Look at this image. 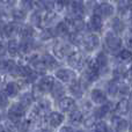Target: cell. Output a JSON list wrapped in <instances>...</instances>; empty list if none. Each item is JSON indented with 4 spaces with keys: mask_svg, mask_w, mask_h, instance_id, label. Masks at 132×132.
I'll use <instances>...</instances> for the list:
<instances>
[{
    "mask_svg": "<svg viewBox=\"0 0 132 132\" xmlns=\"http://www.w3.org/2000/svg\"><path fill=\"white\" fill-rule=\"evenodd\" d=\"M122 45H123V42H122L121 37L117 36V34H115L112 30L105 34L104 48L107 52H109L110 55H117V52L122 49Z\"/></svg>",
    "mask_w": 132,
    "mask_h": 132,
    "instance_id": "cell-1",
    "label": "cell"
},
{
    "mask_svg": "<svg viewBox=\"0 0 132 132\" xmlns=\"http://www.w3.org/2000/svg\"><path fill=\"white\" fill-rule=\"evenodd\" d=\"M26 112H27V107H24L21 102H18V103H13L11 105L7 115H8L9 122H12V123H14L16 125L23 118Z\"/></svg>",
    "mask_w": 132,
    "mask_h": 132,
    "instance_id": "cell-2",
    "label": "cell"
},
{
    "mask_svg": "<svg viewBox=\"0 0 132 132\" xmlns=\"http://www.w3.org/2000/svg\"><path fill=\"white\" fill-rule=\"evenodd\" d=\"M67 12L70 18H82L85 15V4L82 0H70L67 5Z\"/></svg>",
    "mask_w": 132,
    "mask_h": 132,
    "instance_id": "cell-3",
    "label": "cell"
},
{
    "mask_svg": "<svg viewBox=\"0 0 132 132\" xmlns=\"http://www.w3.org/2000/svg\"><path fill=\"white\" fill-rule=\"evenodd\" d=\"M53 84H55V78L51 75H44L41 79L38 80L37 85L35 86L34 92L32 93H38V94H44V93H49L52 88Z\"/></svg>",
    "mask_w": 132,
    "mask_h": 132,
    "instance_id": "cell-4",
    "label": "cell"
},
{
    "mask_svg": "<svg viewBox=\"0 0 132 132\" xmlns=\"http://www.w3.org/2000/svg\"><path fill=\"white\" fill-rule=\"evenodd\" d=\"M115 13V8L111 4L107 1H103L101 4H97L94 6L93 9V14L101 16L102 19H108L110 16H112V14Z\"/></svg>",
    "mask_w": 132,
    "mask_h": 132,
    "instance_id": "cell-5",
    "label": "cell"
},
{
    "mask_svg": "<svg viewBox=\"0 0 132 132\" xmlns=\"http://www.w3.org/2000/svg\"><path fill=\"white\" fill-rule=\"evenodd\" d=\"M112 112H115V103L111 102V101H105L104 103L100 104L97 108L94 109L93 115L97 119H102V118H104L107 115L112 114Z\"/></svg>",
    "mask_w": 132,
    "mask_h": 132,
    "instance_id": "cell-6",
    "label": "cell"
},
{
    "mask_svg": "<svg viewBox=\"0 0 132 132\" xmlns=\"http://www.w3.org/2000/svg\"><path fill=\"white\" fill-rule=\"evenodd\" d=\"M82 46L86 51L88 52H93L94 50L100 46V37L95 34H88L86 36H84V39H82Z\"/></svg>",
    "mask_w": 132,
    "mask_h": 132,
    "instance_id": "cell-7",
    "label": "cell"
},
{
    "mask_svg": "<svg viewBox=\"0 0 132 132\" xmlns=\"http://www.w3.org/2000/svg\"><path fill=\"white\" fill-rule=\"evenodd\" d=\"M110 122H111L112 129L115 131H128L131 128V123L126 119L122 118L121 115H112Z\"/></svg>",
    "mask_w": 132,
    "mask_h": 132,
    "instance_id": "cell-8",
    "label": "cell"
},
{
    "mask_svg": "<svg viewBox=\"0 0 132 132\" xmlns=\"http://www.w3.org/2000/svg\"><path fill=\"white\" fill-rule=\"evenodd\" d=\"M66 58H67V64L70 65V67L75 68V70H81L86 64L84 56L80 52H71Z\"/></svg>",
    "mask_w": 132,
    "mask_h": 132,
    "instance_id": "cell-9",
    "label": "cell"
},
{
    "mask_svg": "<svg viewBox=\"0 0 132 132\" xmlns=\"http://www.w3.org/2000/svg\"><path fill=\"white\" fill-rule=\"evenodd\" d=\"M64 118L65 117L62 112L52 111L46 114V116L44 117V121H45L46 125H49L50 128H58L64 122Z\"/></svg>",
    "mask_w": 132,
    "mask_h": 132,
    "instance_id": "cell-10",
    "label": "cell"
},
{
    "mask_svg": "<svg viewBox=\"0 0 132 132\" xmlns=\"http://www.w3.org/2000/svg\"><path fill=\"white\" fill-rule=\"evenodd\" d=\"M132 110V102L131 100L123 97L122 100H119L118 102L115 104V114H118L121 116L130 114Z\"/></svg>",
    "mask_w": 132,
    "mask_h": 132,
    "instance_id": "cell-11",
    "label": "cell"
},
{
    "mask_svg": "<svg viewBox=\"0 0 132 132\" xmlns=\"http://www.w3.org/2000/svg\"><path fill=\"white\" fill-rule=\"evenodd\" d=\"M56 78L62 82H72L73 80L77 79V74L74 71L70 70V68H59L58 71H56Z\"/></svg>",
    "mask_w": 132,
    "mask_h": 132,
    "instance_id": "cell-12",
    "label": "cell"
},
{
    "mask_svg": "<svg viewBox=\"0 0 132 132\" xmlns=\"http://www.w3.org/2000/svg\"><path fill=\"white\" fill-rule=\"evenodd\" d=\"M53 52L58 58H65L72 52L71 50V44L66 42H58L53 46Z\"/></svg>",
    "mask_w": 132,
    "mask_h": 132,
    "instance_id": "cell-13",
    "label": "cell"
},
{
    "mask_svg": "<svg viewBox=\"0 0 132 132\" xmlns=\"http://www.w3.org/2000/svg\"><path fill=\"white\" fill-rule=\"evenodd\" d=\"M58 107L63 112H71L77 109V102L72 97H62L58 102Z\"/></svg>",
    "mask_w": 132,
    "mask_h": 132,
    "instance_id": "cell-14",
    "label": "cell"
},
{
    "mask_svg": "<svg viewBox=\"0 0 132 132\" xmlns=\"http://www.w3.org/2000/svg\"><path fill=\"white\" fill-rule=\"evenodd\" d=\"M94 60H95L98 70H100V73L107 71L108 65H109V58H108V55L105 51H100V52L96 55V57L94 58Z\"/></svg>",
    "mask_w": 132,
    "mask_h": 132,
    "instance_id": "cell-15",
    "label": "cell"
},
{
    "mask_svg": "<svg viewBox=\"0 0 132 132\" xmlns=\"http://www.w3.org/2000/svg\"><path fill=\"white\" fill-rule=\"evenodd\" d=\"M68 90L72 94L74 97L80 98L82 95H84V90L85 87L82 86V84L80 82V80H73L72 82H70V87H68Z\"/></svg>",
    "mask_w": 132,
    "mask_h": 132,
    "instance_id": "cell-16",
    "label": "cell"
},
{
    "mask_svg": "<svg viewBox=\"0 0 132 132\" xmlns=\"http://www.w3.org/2000/svg\"><path fill=\"white\" fill-rule=\"evenodd\" d=\"M88 28L92 31H101L103 28V19L96 14H93L89 19Z\"/></svg>",
    "mask_w": 132,
    "mask_h": 132,
    "instance_id": "cell-17",
    "label": "cell"
},
{
    "mask_svg": "<svg viewBox=\"0 0 132 132\" xmlns=\"http://www.w3.org/2000/svg\"><path fill=\"white\" fill-rule=\"evenodd\" d=\"M118 16L119 18H124V19H130L132 16V0L130 2H123V4L118 5Z\"/></svg>",
    "mask_w": 132,
    "mask_h": 132,
    "instance_id": "cell-18",
    "label": "cell"
},
{
    "mask_svg": "<svg viewBox=\"0 0 132 132\" xmlns=\"http://www.w3.org/2000/svg\"><path fill=\"white\" fill-rule=\"evenodd\" d=\"M90 98L96 104H102L107 101V93L100 88H94L90 92Z\"/></svg>",
    "mask_w": 132,
    "mask_h": 132,
    "instance_id": "cell-19",
    "label": "cell"
},
{
    "mask_svg": "<svg viewBox=\"0 0 132 132\" xmlns=\"http://www.w3.org/2000/svg\"><path fill=\"white\" fill-rule=\"evenodd\" d=\"M19 32V27L15 22H8L4 26L1 30V34L4 37H7V38H12L15 34Z\"/></svg>",
    "mask_w": 132,
    "mask_h": 132,
    "instance_id": "cell-20",
    "label": "cell"
},
{
    "mask_svg": "<svg viewBox=\"0 0 132 132\" xmlns=\"http://www.w3.org/2000/svg\"><path fill=\"white\" fill-rule=\"evenodd\" d=\"M68 122H70L71 125L73 126H78L84 122V114L79 110H73L70 112V116H68Z\"/></svg>",
    "mask_w": 132,
    "mask_h": 132,
    "instance_id": "cell-21",
    "label": "cell"
},
{
    "mask_svg": "<svg viewBox=\"0 0 132 132\" xmlns=\"http://www.w3.org/2000/svg\"><path fill=\"white\" fill-rule=\"evenodd\" d=\"M125 28H126V26H125V23L123 22L122 18L117 16V18H114L111 20V30L115 32V34L118 35V34L124 32Z\"/></svg>",
    "mask_w": 132,
    "mask_h": 132,
    "instance_id": "cell-22",
    "label": "cell"
},
{
    "mask_svg": "<svg viewBox=\"0 0 132 132\" xmlns=\"http://www.w3.org/2000/svg\"><path fill=\"white\" fill-rule=\"evenodd\" d=\"M56 32V36H60V37H66L70 32V27H68L66 21H60L56 24V27L53 28Z\"/></svg>",
    "mask_w": 132,
    "mask_h": 132,
    "instance_id": "cell-23",
    "label": "cell"
},
{
    "mask_svg": "<svg viewBox=\"0 0 132 132\" xmlns=\"http://www.w3.org/2000/svg\"><path fill=\"white\" fill-rule=\"evenodd\" d=\"M117 59L122 63V64H129L132 62V51L130 49H121L117 52Z\"/></svg>",
    "mask_w": 132,
    "mask_h": 132,
    "instance_id": "cell-24",
    "label": "cell"
},
{
    "mask_svg": "<svg viewBox=\"0 0 132 132\" xmlns=\"http://www.w3.org/2000/svg\"><path fill=\"white\" fill-rule=\"evenodd\" d=\"M36 44L32 38H26L22 39V42L20 43V52L22 53H30L35 49Z\"/></svg>",
    "mask_w": 132,
    "mask_h": 132,
    "instance_id": "cell-25",
    "label": "cell"
},
{
    "mask_svg": "<svg viewBox=\"0 0 132 132\" xmlns=\"http://www.w3.org/2000/svg\"><path fill=\"white\" fill-rule=\"evenodd\" d=\"M35 6L42 12H51L55 8V1L53 0H37Z\"/></svg>",
    "mask_w": 132,
    "mask_h": 132,
    "instance_id": "cell-26",
    "label": "cell"
},
{
    "mask_svg": "<svg viewBox=\"0 0 132 132\" xmlns=\"http://www.w3.org/2000/svg\"><path fill=\"white\" fill-rule=\"evenodd\" d=\"M42 60H43L44 65H45L46 70H53V68L58 67V60L56 59L55 57H53L52 55H50V53H45V55L42 56Z\"/></svg>",
    "mask_w": 132,
    "mask_h": 132,
    "instance_id": "cell-27",
    "label": "cell"
},
{
    "mask_svg": "<svg viewBox=\"0 0 132 132\" xmlns=\"http://www.w3.org/2000/svg\"><path fill=\"white\" fill-rule=\"evenodd\" d=\"M65 87L63 86L62 84H59V82H56L55 81V84H53V86H52V88H51V90H50V93H51V95H52V97L53 98H62L63 96L65 95Z\"/></svg>",
    "mask_w": 132,
    "mask_h": 132,
    "instance_id": "cell-28",
    "label": "cell"
},
{
    "mask_svg": "<svg viewBox=\"0 0 132 132\" xmlns=\"http://www.w3.org/2000/svg\"><path fill=\"white\" fill-rule=\"evenodd\" d=\"M66 37H67L68 43L72 44V45H81L82 39H84V36L81 35V32L78 31H70Z\"/></svg>",
    "mask_w": 132,
    "mask_h": 132,
    "instance_id": "cell-29",
    "label": "cell"
},
{
    "mask_svg": "<svg viewBox=\"0 0 132 132\" xmlns=\"http://www.w3.org/2000/svg\"><path fill=\"white\" fill-rule=\"evenodd\" d=\"M105 90H107V95L110 96H116L118 93V81L112 78L111 80L107 82L105 85Z\"/></svg>",
    "mask_w": 132,
    "mask_h": 132,
    "instance_id": "cell-30",
    "label": "cell"
},
{
    "mask_svg": "<svg viewBox=\"0 0 132 132\" xmlns=\"http://www.w3.org/2000/svg\"><path fill=\"white\" fill-rule=\"evenodd\" d=\"M34 34H35V30L30 24H26V26H23V27L19 28V35H20V37L22 39L32 38Z\"/></svg>",
    "mask_w": 132,
    "mask_h": 132,
    "instance_id": "cell-31",
    "label": "cell"
},
{
    "mask_svg": "<svg viewBox=\"0 0 132 132\" xmlns=\"http://www.w3.org/2000/svg\"><path fill=\"white\" fill-rule=\"evenodd\" d=\"M20 92V87L16 82H8L5 87V93L8 95V97H15Z\"/></svg>",
    "mask_w": 132,
    "mask_h": 132,
    "instance_id": "cell-32",
    "label": "cell"
},
{
    "mask_svg": "<svg viewBox=\"0 0 132 132\" xmlns=\"http://www.w3.org/2000/svg\"><path fill=\"white\" fill-rule=\"evenodd\" d=\"M34 100H35V95L31 93V92H24L23 94L20 95V101H19V102H21L24 107L28 108L32 104Z\"/></svg>",
    "mask_w": 132,
    "mask_h": 132,
    "instance_id": "cell-33",
    "label": "cell"
},
{
    "mask_svg": "<svg viewBox=\"0 0 132 132\" xmlns=\"http://www.w3.org/2000/svg\"><path fill=\"white\" fill-rule=\"evenodd\" d=\"M50 107H51V103H50V101L46 100V98H42V100L38 102V104L36 105V108L38 109L39 114H41L43 117L46 116V114H48L49 110H50Z\"/></svg>",
    "mask_w": 132,
    "mask_h": 132,
    "instance_id": "cell-34",
    "label": "cell"
},
{
    "mask_svg": "<svg viewBox=\"0 0 132 132\" xmlns=\"http://www.w3.org/2000/svg\"><path fill=\"white\" fill-rule=\"evenodd\" d=\"M125 74H126V68L124 66V64L116 66L112 70V78L115 80H117V81H119L122 79H125Z\"/></svg>",
    "mask_w": 132,
    "mask_h": 132,
    "instance_id": "cell-35",
    "label": "cell"
},
{
    "mask_svg": "<svg viewBox=\"0 0 132 132\" xmlns=\"http://www.w3.org/2000/svg\"><path fill=\"white\" fill-rule=\"evenodd\" d=\"M7 52L11 56H16L20 52V43L15 39L11 38L7 43Z\"/></svg>",
    "mask_w": 132,
    "mask_h": 132,
    "instance_id": "cell-36",
    "label": "cell"
},
{
    "mask_svg": "<svg viewBox=\"0 0 132 132\" xmlns=\"http://www.w3.org/2000/svg\"><path fill=\"white\" fill-rule=\"evenodd\" d=\"M42 22H43V16L39 13V11H36L30 15V23L34 27H41Z\"/></svg>",
    "mask_w": 132,
    "mask_h": 132,
    "instance_id": "cell-37",
    "label": "cell"
},
{
    "mask_svg": "<svg viewBox=\"0 0 132 132\" xmlns=\"http://www.w3.org/2000/svg\"><path fill=\"white\" fill-rule=\"evenodd\" d=\"M11 16L15 21H23L27 18V13L22 8H16V9H12L11 11Z\"/></svg>",
    "mask_w": 132,
    "mask_h": 132,
    "instance_id": "cell-38",
    "label": "cell"
},
{
    "mask_svg": "<svg viewBox=\"0 0 132 132\" xmlns=\"http://www.w3.org/2000/svg\"><path fill=\"white\" fill-rule=\"evenodd\" d=\"M117 95H121L122 97H128V96L131 95V89H130V86L125 82H122L119 84L118 82V93Z\"/></svg>",
    "mask_w": 132,
    "mask_h": 132,
    "instance_id": "cell-39",
    "label": "cell"
},
{
    "mask_svg": "<svg viewBox=\"0 0 132 132\" xmlns=\"http://www.w3.org/2000/svg\"><path fill=\"white\" fill-rule=\"evenodd\" d=\"M35 2L32 0H21L20 1V8H22L24 12H30L34 9Z\"/></svg>",
    "mask_w": 132,
    "mask_h": 132,
    "instance_id": "cell-40",
    "label": "cell"
},
{
    "mask_svg": "<svg viewBox=\"0 0 132 132\" xmlns=\"http://www.w3.org/2000/svg\"><path fill=\"white\" fill-rule=\"evenodd\" d=\"M96 121H97V118H96L94 115H92V116L87 117L86 119L84 118L82 124H84V126L86 129H94V126H95V124H96Z\"/></svg>",
    "mask_w": 132,
    "mask_h": 132,
    "instance_id": "cell-41",
    "label": "cell"
},
{
    "mask_svg": "<svg viewBox=\"0 0 132 132\" xmlns=\"http://www.w3.org/2000/svg\"><path fill=\"white\" fill-rule=\"evenodd\" d=\"M53 37H56V32H55V30H53V28L52 29H51V28H46L41 34V38L43 39V41H48V39L53 38Z\"/></svg>",
    "mask_w": 132,
    "mask_h": 132,
    "instance_id": "cell-42",
    "label": "cell"
},
{
    "mask_svg": "<svg viewBox=\"0 0 132 132\" xmlns=\"http://www.w3.org/2000/svg\"><path fill=\"white\" fill-rule=\"evenodd\" d=\"M57 14L56 13H53L52 11L51 12H48L46 13V15L44 16V19H43V21L45 22V24L46 26H49V24H51V23H53V22H56V20H57Z\"/></svg>",
    "mask_w": 132,
    "mask_h": 132,
    "instance_id": "cell-43",
    "label": "cell"
},
{
    "mask_svg": "<svg viewBox=\"0 0 132 132\" xmlns=\"http://www.w3.org/2000/svg\"><path fill=\"white\" fill-rule=\"evenodd\" d=\"M94 130L97 132H107L109 131V126H108V124L104 121H100V122H96L95 126H94Z\"/></svg>",
    "mask_w": 132,
    "mask_h": 132,
    "instance_id": "cell-44",
    "label": "cell"
},
{
    "mask_svg": "<svg viewBox=\"0 0 132 132\" xmlns=\"http://www.w3.org/2000/svg\"><path fill=\"white\" fill-rule=\"evenodd\" d=\"M9 103L8 100V95L5 92H0V107L1 108H6Z\"/></svg>",
    "mask_w": 132,
    "mask_h": 132,
    "instance_id": "cell-45",
    "label": "cell"
},
{
    "mask_svg": "<svg viewBox=\"0 0 132 132\" xmlns=\"http://www.w3.org/2000/svg\"><path fill=\"white\" fill-rule=\"evenodd\" d=\"M70 0H55V7H57L59 11H62L63 8L67 7Z\"/></svg>",
    "mask_w": 132,
    "mask_h": 132,
    "instance_id": "cell-46",
    "label": "cell"
},
{
    "mask_svg": "<svg viewBox=\"0 0 132 132\" xmlns=\"http://www.w3.org/2000/svg\"><path fill=\"white\" fill-rule=\"evenodd\" d=\"M7 52V45H5L4 42L0 41V56H4Z\"/></svg>",
    "mask_w": 132,
    "mask_h": 132,
    "instance_id": "cell-47",
    "label": "cell"
},
{
    "mask_svg": "<svg viewBox=\"0 0 132 132\" xmlns=\"http://www.w3.org/2000/svg\"><path fill=\"white\" fill-rule=\"evenodd\" d=\"M16 0H0V4L4 5V6H12V5L15 4Z\"/></svg>",
    "mask_w": 132,
    "mask_h": 132,
    "instance_id": "cell-48",
    "label": "cell"
},
{
    "mask_svg": "<svg viewBox=\"0 0 132 132\" xmlns=\"http://www.w3.org/2000/svg\"><path fill=\"white\" fill-rule=\"evenodd\" d=\"M125 79H129V80H130V81H132V65H131L129 68H126Z\"/></svg>",
    "mask_w": 132,
    "mask_h": 132,
    "instance_id": "cell-49",
    "label": "cell"
},
{
    "mask_svg": "<svg viewBox=\"0 0 132 132\" xmlns=\"http://www.w3.org/2000/svg\"><path fill=\"white\" fill-rule=\"evenodd\" d=\"M126 45H128V49L132 51V34L129 37H126Z\"/></svg>",
    "mask_w": 132,
    "mask_h": 132,
    "instance_id": "cell-50",
    "label": "cell"
},
{
    "mask_svg": "<svg viewBox=\"0 0 132 132\" xmlns=\"http://www.w3.org/2000/svg\"><path fill=\"white\" fill-rule=\"evenodd\" d=\"M60 130L62 131H74V129H73L72 126H63Z\"/></svg>",
    "mask_w": 132,
    "mask_h": 132,
    "instance_id": "cell-51",
    "label": "cell"
},
{
    "mask_svg": "<svg viewBox=\"0 0 132 132\" xmlns=\"http://www.w3.org/2000/svg\"><path fill=\"white\" fill-rule=\"evenodd\" d=\"M129 29H130V32L132 34V16L129 19Z\"/></svg>",
    "mask_w": 132,
    "mask_h": 132,
    "instance_id": "cell-52",
    "label": "cell"
},
{
    "mask_svg": "<svg viewBox=\"0 0 132 132\" xmlns=\"http://www.w3.org/2000/svg\"><path fill=\"white\" fill-rule=\"evenodd\" d=\"M112 1L115 2V4H117V5H119V4H123V2H125L126 0H112Z\"/></svg>",
    "mask_w": 132,
    "mask_h": 132,
    "instance_id": "cell-53",
    "label": "cell"
},
{
    "mask_svg": "<svg viewBox=\"0 0 132 132\" xmlns=\"http://www.w3.org/2000/svg\"><path fill=\"white\" fill-rule=\"evenodd\" d=\"M4 26H5V23L2 22V20H1V19H0V31H1V30H2V28H4Z\"/></svg>",
    "mask_w": 132,
    "mask_h": 132,
    "instance_id": "cell-54",
    "label": "cell"
},
{
    "mask_svg": "<svg viewBox=\"0 0 132 132\" xmlns=\"http://www.w3.org/2000/svg\"><path fill=\"white\" fill-rule=\"evenodd\" d=\"M0 131H6V128H5L4 125H2V126H0Z\"/></svg>",
    "mask_w": 132,
    "mask_h": 132,
    "instance_id": "cell-55",
    "label": "cell"
},
{
    "mask_svg": "<svg viewBox=\"0 0 132 132\" xmlns=\"http://www.w3.org/2000/svg\"><path fill=\"white\" fill-rule=\"evenodd\" d=\"M101 1H107V0H101Z\"/></svg>",
    "mask_w": 132,
    "mask_h": 132,
    "instance_id": "cell-56",
    "label": "cell"
},
{
    "mask_svg": "<svg viewBox=\"0 0 132 132\" xmlns=\"http://www.w3.org/2000/svg\"><path fill=\"white\" fill-rule=\"evenodd\" d=\"M0 82H1V78H0Z\"/></svg>",
    "mask_w": 132,
    "mask_h": 132,
    "instance_id": "cell-57",
    "label": "cell"
},
{
    "mask_svg": "<svg viewBox=\"0 0 132 132\" xmlns=\"http://www.w3.org/2000/svg\"><path fill=\"white\" fill-rule=\"evenodd\" d=\"M0 119H1V117H0Z\"/></svg>",
    "mask_w": 132,
    "mask_h": 132,
    "instance_id": "cell-58",
    "label": "cell"
}]
</instances>
